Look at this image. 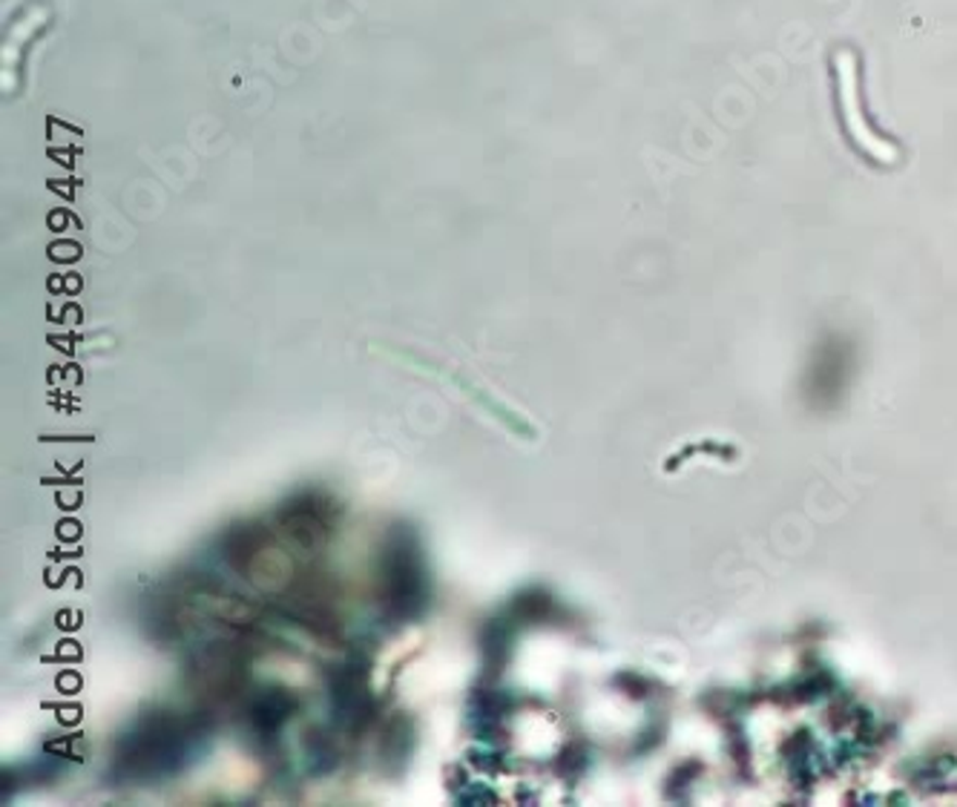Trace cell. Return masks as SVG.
I'll return each mask as SVG.
<instances>
[{"mask_svg": "<svg viewBox=\"0 0 957 807\" xmlns=\"http://www.w3.org/2000/svg\"><path fill=\"white\" fill-rule=\"evenodd\" d=\"M834 81H836V106L843 113L845 129L854 138V144L874 155L877 162H894L897 159V147L889 144L885 138L871 133L866 124V113L860 106V75H857V58L852 49H836L834 52Z\"/></svg>", "mask_w": 957, "mask_h": 807, "instance_id": "cell-3", "label": "cell"}, {"mask_svg": "<svg viewBox=\"0 0 957 807\" xmlns=\"http://www.w3.org/2000/svg\"><path fill=\"white\" fill-rule=\"evenodd\" d=\"M291 704H293L291 698L282 693L260 695V698L251 704V710H248L253 730L260 735L276 733V730L282 727V721L291 716Z\"/></svg>", "mask_w": 957, "mask_h": 807, "instance_id": "cell-4", "label": "cell"}, {"mask_svg": "<svg viewBox=\"0 0 957 807\" xmlns=\"http://www.w3.org/2000/svg\"><path fill=\"white\" fill-rule=\"evenodd\" d=\"M380 597L382 613L394 623L420 618L429 604V581H426L420 543L412 532L391 534L386 543L380 566Z\"/></svg>", "mask_w": 957, "mask_h": 807, "instance_id": "cell-2", "label": "cell"}, {"mask_svg": "<svg viewBox=\"0 0 957 807\" xmlns=\"http://www.w3.org/2000/svg\"><path fill=\"white\" fill-rule=\"evenodd\" d=\"M190 739H193V727L185 719L155 713L124 739L118 767L124 776H133V779L173 773L187 759Z\"/></svg>", "mask_w": 957, "mask_h": 807, "instance_id": "cell-1", "label": "cell"}]
</instances>
